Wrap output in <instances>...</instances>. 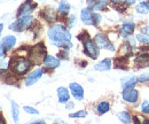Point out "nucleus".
<instances>
[{"label": "nucleus", "instance_id": "f257e3e1", "mask_svg": "<svg viewBox=\"0 0 149 124\" xmlns=\"http://www.w3.org/2000/svg\"><path fill=\"white\" fill-rule=\"evenodd\" d=\"M47 36L51 39V41L62 48H70L72 46L71 44V34L62 25V24H54L52 25L48 31H47Z\"/></svg>", "mask_w": 149, "mask_h": 124}, {"label": "nucleus", "instance_id": "f03ea898", "mask_svg": "<svg viewBox=\"0 0 149 124\" xmlns=\"http://www.w3.org/2000/svg\"><path fill=\"white\" fill-rule=\"evenodd\" d=\"M30 68H31L30 60L24 59V57H19L15 61H13V63H12V71L15 75H19V76L25 75L28 71L30 70Z\"/></svg>", "mask_w": 149, "mask_h": 124}, {"label": "nucleus", "instance_id": "7ed1b4c3", "mask_svg": "<svg viewBox=\"0 0 149 124\" xmlns=\"http://www.w3.org/2000/svg\"><path fill=\"white\" fill-rule=\"evenodd\" d=\"M33 22V16L29 15V16H22L19 18L15 22H13L9 25V29L15 31V32H22L24 30H26Z\"/></svg>", "mask_w": 149, "mask_h": 124}, {"label": "nucleus", "instance_id": "20e7f679", "mask_svg": "<svg viewBox=\"0 0 149 124\" xmlns=\"http://www.w3.org/2000/svg\"><path fill=\"white\" fill-rule=\"evenodd\" d=\"M29 57H30V62L32 61V63H40L44 62V59L46 57V48L42 44H37L36 46H33L30 50L29 53Z\"/></svg>", "mask_w": 149, "mask_h": 124}, {"label": "nucleus", "instance_id": "39448f33", "mask_svg": "<svg viewBox=\"0 0 149 124\" xmlns=\"http://www.w3.org/2000/svg\"><path fill=\"white\" fill-rule=\"evenodd\" d=\"M94 43L96 44V46L99 48H103V50H108V51H115V46L111 41L108 39V37L104 34H96L94 37Z\"/></svg>", "mask_w": 149, "mask_h": 124}, {"label": "nucleus", "instance_id": "423d86ee", "mask_svg": "<svg viewBox=\"0 0 149 124\" xmlns=\"http://www.w3.org/2000/svg\"><path fill=\"white\" fill-rule=\"evenodd\" d=\"M16 44V38L14 36H6L0 41V57H3V55L12 51L13 47Z\"/></svg>", "mask_w": 149, "mask_h": 124}, {"label": "nucleus", "instance_id": "0eeeda50", "mask_svg": "<svg viewBox=\"0 0 149 124\" xmlns=\"http://www.w3.org/2000/svg\"><path fill=\"white\" fill-rule=\"evenodd\" d=\"M84 52L86 55H88L91 59H97L99 56V47L96 46V44L94 43V40H92L90 37L87 39L84 40Z\"/></svg>", "mask_w": 149, "mask_h": 124}, {"label": "nucleus", "instance_id": "6e6552de", "mask_svg": "<svg viewBox=\"0 0 149 124\" xmlns=\"http://www.w3.org/2000/svg\"><path fill=\"white\" fill-rule=\"evenodd\" d=\"M36 7H37V5H36L32 0H26V1H24V2L21 5V7L19 8L17 16H19V18H22V16H29V15H31V13L36 9Z\"/></svg>", "mask_w": 149, "mask_h": 124}, {"label": "nucleus", "instance_id": "1a4fd4ad", "mask_svg": "<svg viewBox=\"0 0 149 124\" xmlns=\"http://www.w3.org/2000/svg\"><path fill=\"white\" fill-rule=\"evenodd\" d=\"M42 74H44V69H42V68H37V69H35L33 71H31V72L26 76V78H25V81H24L25 85H26V86H31V85H33L35 83H37L38 79H40V77L42 76Z\"/></svg>", "mask_w": 149, "mask_h": 124}, {"label": "nucleus", "instance_id": "9d476101", "mask_svg": "<svg viewBox=\"0 0 149 124\" xmlns=\"http://www.w3.org/2000/svg\"><path fill=\"white\" fill-rule=\"evenodd\" d=\"M69 89L71 91V94L76 100H83L84 99V89L78 83H70Z\"/></svg>", "mask_w": 149, "mask_h": 124}, {"label": "nucleus", "instance_id": "9b49d317", "mask_svg": "<svg viewBox=\"0 0 149 124\" xmlns=\"http://www.w3.org/2000/svg\"><path fill=\"white\" fill-rule=\"evenodd\" d=\"M138 98H139V93L138 91L134 89H125L123 90V99L127 102L131 104H134L138 101Z\"/></svg>", "mask_w": 149, "mask_h": 124}, {"label": "nucleus", "instance_id": "f8f14e48", "mask_svg": "<svg viewBox=\"0 0 149 124\" xmlns=\"http://www.w3.org/2000/svg\"><path fill=\"white\" fill-rule=\"evenodd\" d=\"M42 63H44V67L46 69H55L60 66V60L56 59L53 55H46Z\"/></svg>", "mask_w": 149, "mask_h": 124}, {"label": "nucleus", "instance_id": "ddd939ff", "mask_svg": "<svg viewBox=\"0 0 149 124\" xmlns=\"http://www.w3.org/2000/svg\"><path fill=\"white\" fill-rule=\"evenodd\" d=\"M80 18H81V22H83L84 24H86V25H94L93 13L91 12V9H88V8L81 9Z\"/></svg>", "mask_w": 149, "mask_h": 124}, {"label": "nucleus", "instance_id": "4468645a", "mask_svg": "<svg viewBox=\"0 0 149 124\" xmlns=\"http://www.w3.org/2000/svg\"><path fill=\"white\" fill-rule=\"evenodd\" d=\"M87 5L91 11H102L107 6V0H87Z\"/></svg>", "mask_w": 149, "mask_h": 124}, {"label": "nucleus", "instance_id": "2eb2a0df", "mask_svg": "<svg viewBox=\"0 0 149 124\" xmlns=\"http://www.w3.org/2000/svg\"><path fill=\"white\" fill-rule=\"evenodd\" d=\"M57 98H58V102L61 104H67L70 100V93L67 88L61 86L57 89Z\"/></svg>", "mask_w": 149, "mask_h": 124}, {"label": "nucleus", "instance_id": "dca6fc26", "mask_svg": "<svg viewBox=\"0 0 149 124\" xmlns=\"http://www.w3.org/2000/svg\"><path fill=\"white\" fill-rule=\"evenodd\" d=\"M41 15H42V18H45L47 22H49V23H53L54 21H56V18H57L56 12L52 7H46V8L41 12Z\"/></svg>", "mask_w": 149, "mask_h": 124}, {"label": "nucleus", "instance_id": "f3484780", "mask_svg": "<svg viewBox=\"0 0 149 124\" xmlns=\"http://www.w3.org/2000/svg\"><path fill=\"white\" fill-rule=\"evenodd\" d=\"M110 68H111V60L110 59H104L94 66V69L96 71H108L110 70Z\"/></svg>", "mask_w": 149, "mask_h": 124}, {"label": "nucleus", "instance_id": "a211bd4d", "mask_svg": "<svg viewBox=\"0 0 149 124\" xmlns=\"http://www.w3.org/2000/svg\"><path fill=\"white\" fill-rule=\"evenodd\" d=\"M134 28H135V25H134V23H132V22L124 23L123 27H122V29H120V36L124 37V38L131 36L133 34V31H134Z\"/></svg>", "mask_w": 149, "mask_h": 124}, {"label": "nucleus", "instance_id": "6ab92c4d", "mask_svg": "<svg viewBox=\"0 0 149 124\" xmlns=\"http://www.w3.org/2000/svg\"><path fill=\"white\" fill-rule=\"evenodd\" d=\"M138 83V78L132 76V77H127V78H123L122 79V88L125 89H133L135 86V84Z\"/></svg>", "mask_w": 149, "mask_h": 124}, {"label": "nucleus", "instance_id": "aec40b11", "mask_svg": "<svg viewBox=\"0 0 149 124\" xmlns=\"http://www.w3.org/2000/svg\"><path fill=\"white\" fill-rule=\"evenodd\" d=\"M69 11H70V4L67 0H61L60 1V5H58V9H57L58 14L65 16V15H68Z\"/></svg>", "mask_w": 149, "mask_h": 124}, {"label": "nucleus", "instance_id": "412c9836", "mask_svg": "<svg viewBox=\"0 0 149 124\" xmlns=\"http://www.w3.org/2000/svg\"><path fill=\"white\" fill-rule=\"evenodd\" d=\"M12 116L14 123H19V107L15 101H12Z\"/></svg>", "mask_w": 149, "mask_h": 124}, {"label": "nucleus", "instance_id": "4be33fe9", "mask_svg": "<svg viewBox=\"0 0 149 124\" xmlns=\"http://www.w3.org/2000/svg\"><path fill=\"white\" fill-rule=\"evenodd\" d=\"M117 117H118V120L123 124H131V121H132L131 115L127 111H120V113H118L117 114Z\"/></svg>", "mask_w": 149, "mask_h": 124}, {"label": "nucleus", "instance_id": "5701e85b", "mask_svg": "<svg viewBox=\"0 0 149 124\" xmlns=\"http://www.w3.org/2000/svg\"><path fill=\"white\" fill-rule=\"evenodd\" d=\"M109 109H110V105L107 101H102L96 106V110L99 114H106L107 111H109Z\"/></svg>", "mask_w": 149, "mask_h": 124}, {"label": "nucleus", "instance_id": "b1692460", "mask_svg": "<svg viewBox=\"0 0 149 124\" xmlns=\"http://www.w3.org/2000/svg\"><path fill=\"white\" fill-rule=\"evenodd\" d=\"M136 12L139 14H147L149 12V2H140L136 6Z\"/></svg>", "mask_w": 149, "mask_h": 124}, {"label": "nucleus", "instance_id": "393cba45", "mask_svg": "<svg viewBox=\"0 0 149 124\" xmlns=\"http://www.w3.org/2000/svg\"><path fill=\"white\" fill-rule=\"evenodd\" d=\"M135 62L139 64V66H148L149 64V55H141V56H139L136 60H135Z\"/></svg>", "mask_w": 149, "mask_h": 124}, {"label": "nucleus", "instance_id": "a878e982", "mask_svg": "<svg viewBox=\"0 0 149 124\" xmlns=\"http://www.w3.org/2000/svg\"><path fill=\"white\" fill-rule=\"evenodd\" d=\"M86 116H87V111L86 110H79L77 113H74V114L69 115L70 118H81V117H86Z\"/></svg>", "mask_w": 149, "mask_h": 124}, {"label": "nucleus", "instance_id": "bb28decb", "mask_svg": "<svg viewBox=\"0 0 149 124\" xmlns=\"http://www.w3.org/2000/svg\"><path fill=\"white\" fill-rule=\"evenodd\" d=\"M8 67H9V61L6 57H0V71L7 70Z\"/></svg>", "mask_w": 149, "mask_h": 124}, {"label": "nucleus", "instance_id": "cd10ccee", "mask_svg": "<svg viewBox=\"0 0 149 124\" xmlns=\"http://www.w3.org/2000/svg\"><path fill=\"white\" fill-rule=\"evenodd\" d=\"M23 109H24V111H25V113L31 114V115H38V114H39V111H38L36 108H33V107L24 106V107H23Z\"/></svg>", "mask_w": 149, "mask_h": 124}, {"label": "nucleus", "instance_id": "c85d7f7f", "mask_svg": "<svg viewBox=\"0 0 149 124\" xmlns=\"http://www.w3.org/2000/svg\"><path fill=\"white\" fill-rule=\"evenodd\" d=\"M138 82H141V83H147V82H149V72H145V74L140 75L138 77Z\"/></svg>", "mask_w": 149, "mask_h": 124}, {"label": "nucleus", "instance_id": "c756f323", "mask_svg": "<svg viewBox=\"0 0 149 124\" xmlns=\"http://www.w3.org/2000/svg\"><path fill=\"white\" fill-rule=\"evenodd\" d=\"M136 39L142 43V44H149V37L148 36H145V35H138L136 36Z\"/></svg>", "mask_w": 149, "mask_h": 124}, {"label": "nucleus", "instance_id": "7c9ffc66", "mask_svg": "<svg viewBox=\"0 0 149 124\" xmlns=\"http://www.w3.org/2000/svg\"><path fill=\"white\" fill-rule=\"evenodd\" d=\"M141 111L145 114H149V100H146L141 105Z\"/></svg>", "mask_w": 149, "mask_h": 124}, {"label": "nucleus", "instance_id": "2f4dec72", "mask_svg": "<svg viewBox=\"0 0 149 124\" xmlns=\"http://www.w3.org/2000/svg\"><path fill=\"white\" fill-rule=\"evenodd\" d=\"M93 22L94 25H99L100 22H101V16L97 13H93Z\"/></svg>", "mask_w": 149, "mask_h": 124}, {"label": "nucleus", "instance_id": "473e14b6", "mask_svg": "<svg viewBox=\"0 0 149 124\" xmlns=\"http://www.w3.org/2000/svg\"><path fill=\"white\" fill-rule=\"evenodd\" d=\"M74 21H76V16H74V15H71V16L69 18V20H68V27H69V28L74 27Z\"/></svg>", "mask_w": 149, "mask_h": 124}, {"label": "nucleus", "instance_id": "72a5a7b5", "mask_svg": "<svg viewBox=\"0 0 149 124\" xmlns=\"http://www.w3.org/2000/svg\"><path fill=\"white\" fill-rule=\"evenodd\" d=\"M74 102H67V109H71V108H74Z\"/></svg>", "mask_w": 149, "mask_h": 124}, {"label": "nucleus", "instance_id": "f704fd0d", "mask_svg": "<svg viewBox=\"0 0 149 124\" xmlns=\"http://www.w3.org/2000/svg\"><path fill=\"white\" fill-rule=\"evenodd\" d=\"M142 31H143L147 36H149V25H147L146 28H143V29H142Z\"/></svg>", "mask_w": 149, "mask_h": 124}, {"label": "nucleus", "instance_id": "c9c22d12", "mask_svg": "<svg viewBox=\"0 0 149 124\" xmlns=\"http://www.w3.org/2000/svg\"><path fill=\"white\" fill-rule=\"evenodd\" d=\"M125 4L126 5H134L135 4V0H125Z\"/></svg>", "mask_w": 149, "mask_h": 124}, {"label": "nucleus", "instance_id": "e433bc0d", "mask_svg": "<svg viewBox=\"0 0 149 124\" xmlns=\"http://www.w3.org/2000/svg\"><path fill=\"white\" fill-rule=\"evenodd\" d=\"M0 124H6L5 120H3V117H2V115H1V113H0Z\"/></svg>", "mask_w": 149, "mask_h": 124}, {"label": "nucleus", "instance_id": "4c0bfd02", "mask_svg": "<svg viewBox=\"0 0 149 124\" xmlns=\"http://www.w3.org/2000/svg\"><path fill=\"white\" fill-rule=\"evenodd\" d=\"M29 124H44V121H36V122H32V123Z\"/></svg>", "mask_w": 149, "mask_h": 124}, {"label": "nucleus", "instance_id": "58836bf2", "mask_svg": "<svg viewBox=\"0 0 149 124\" xmlns=\"http://www.w3.org/2000/svg\"><path fill=\"white\" fill-rule=\"evenodd\" d=\"M86 34H87V32H84V35H86ZM86 37H88V35H86ZM78 39H80V40H81V39H83V37H81V36H78Z\"/></svg>", "mask_w": 149, "mask_h": 124}, {"label": "nucleus", "instance_id": "ea45409f", "mask_svg": "<svg viewBox=\"0 0 149 124\" xmlns=\"http://www.w3.org/2000/svg\"><path fill=\"white\" fill-rule=\"evenodd\" d=\"M2 29H3V24H2V23H0V34H1Z\"/></svg>", "mask_w": 149, "mask_h": 124}, {"label": "nucleus", "instance_id": "a19ab883", "mask_svg": "<svg viewBox=\"0 0 149 124\" xmlns=\"http://www.w3.org/2000/svg\"><path fill=\"white\" fill-rule=\"evenodd\" d=\"M111 1H122V0H111Z\"/></svg>", "mask_w": 149, "mask_h": 124}]
</instances>
